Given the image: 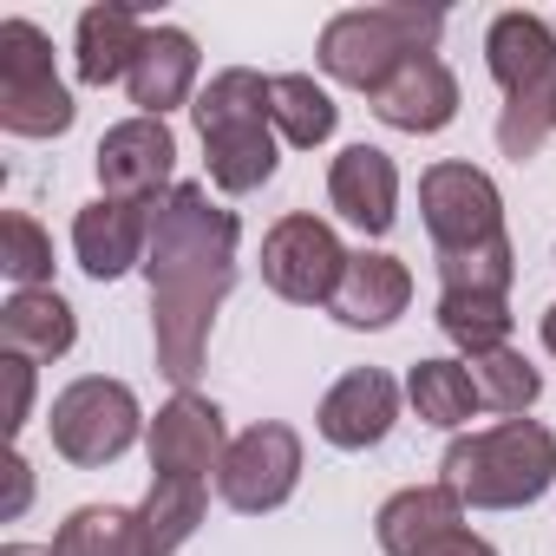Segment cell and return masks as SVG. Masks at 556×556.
<instances>
[{
  "label": "cell",
  "instance_id": "6da1fadb",
  "mask_svg": "<svg viewBox=\"0 0 556 556\" xmlns=\"http://www.w3.org/2000/svg\"><path fill=\"white\" fill-rule=\"evenodd\" d=\"M236 242L242 223L210 197V184H177L151 203V249H144V282H151V348L157 374L190 393L210 354L216 308L236 289Z\"/></svg>",
  "mask_w": 556,
  "mask_h": 556
},
{
  "label": "cell",
  "instance_id": "7a4b0ae2",
  "mask_svg": "<svg viewBox=\"0 0 556 556\" xmlns=\"http://www.w3.org/2000/svg\"><path fill=\"white\" fill-rule=\"evenodd\" d=\"M439 484L465 510H523L556 484V432L543 419H497L458 432L439 458Z\"/></svg>",
  "mask_w": 556,
  "mask_h": 556
},
{
  "label": "cell",
  "instance_id": "3957f363",
  "mask_svg": "<svg viewBox=\"0 0 556 556\" xmlns=\"http://www.w3.org/2000/svg\"><path fill=\"white\" fill-rule=\"evenodd\" d=\"M197 138H203V170L223 197H249L275 177L282 144H275V118H268V79L255 66H223L197 105Z\"/></svg>",
  "mask_w": 556,
  "mask_h": 556
},
{
  "label": "cell",
  "instance_id": "277c9868",
  "mask_svg": "<svg viewBox=\"0 0 556 556\" xmlns=\"http://www.w3.org/2000/svg\"><path fill=\"white\" fill-rule=\"evenodd\" d=\"M439 34H445V14L439 8H419V0H387V8H348L321 27L315 40V60L334 86H354V92H380L406 60L419 53H439Z\"/></svg>",
  "mask_w": 556,
  "mask_h": 556
},
{
  "label": "cell",
  "instance_id": "5b68a950",
  "mask_svg": "<svg viewBox=\"0 0 556 556\" xmlns=\"http://www.w3.org/2000/svg\"><path fill=\"white\" fill-rule=\"evenodd\" d=\"M79 105L53 66V40L34 21H0V131L14 138H60L73 131Z\"/></svg>",
  "mask_w": 556,
  "mask_h": 556
},
{
  "label": "cell",
  "instance_id": "8992f818",
  "mask_svg": "<svg viewBox=\"0 0 556 556\" xmlns=\"http://www.w3.org/2000/svg\"><path fill=\"white\" fill-rule=\"evenodd\" d=\"M47 432H53V452H60L66 465L99 471V465L125 458V452L151 432V419H144V406H138V393H131L125 380L86 374V380H73V387L53 400Z\"/></svg>",
  "mask_w": 556,
  "mask_h": 556
},
{
  "label": "cell",
  "instance_id": "52a82bcc",
  "mask_svg": "<svg viewBox=\"0 0 556 556\" xmlns=\"http://www.w3.org/2000/svg\"><path fill=\"white\" fill-rule=\"evenodd\" d=\"M348 262L354 255L341 249L334 223H321L308 210H289L262 236V282H268V295H282L295 308H328L334 289H341V275H348Z\"/></svg>",
  "mask_w": 556,
  "mask_h": 556
},
{
  "label": "cell",
  "instance_id": "ba28073f",
  "mask_svg": "<svg viewBox=\"0 0 556 556\" xmlns=\"http://www.w3.org/2000/svg\"><path fill=\"white\" fill-rule=\"evenodd\" d=\"M302 484V432L282 419H255L249 432L229 439L223 471H216V497L236 517H268L282 510Z\"/></svg>",
  "mask_w": 556,
  "mask_h": 556
},
{
  "label": "cell",
  "instance_id": "9c48e42d",
  "mask_svg": "<svg viewBox=\"0 0 556 556\" xmlns=\"http://www.w3.org/2000/svg\"><path fill=\"white\" fill-rule=\"evenodd\" d=\"M419 216H426V236L439 255H458V249H484L504 236V197L491 184V170L478 164H432L419 177Z\"/></svg>",
  "mask_w": 556,
  "mask_h": 556
},
{
  "label": "cell",
  "instance_id": "30bf717a",
  "mask_svg": "<svg viewBox=\"0 0 556 556\" xmlns=\"http://www.w3.org/2000/svg\"><path fill=\"white\" fill-rule=\"evenodd\" d=\"M92 164H99V190L118 197V203H138V210H151L157 197L177 190V184H170V170H177V138H170L164 118H118V125L99 138Z\"/></svg>",
  "mask_w": 556,
  "mask_h": 556
},
{
  "label": "cell",
  "instance_id": "8fae6325",
  "mask_svg": "<svg viewBox=\"0 0 556 556\" xmlns=\"http://www.w3.org/2000/svg\"><path fill=\"white\" fill-rule=\"evenodd\" d=\"M144 445H151V471L157 478H197V484H210V471H223V452H229L223 406L203 400L197 387L170 393V406H157Z\"/></svg>",
  "mask_w": 556,
  "mask_h": 556
},
{
  "label": "cell",
  "instance_id": "7c38bea8",
  "mask_svg": "<svg viewBox=\"0 0 556 556\" xmlns=\"http://www.w3.org/2000/svg\"><path fill=\"white\" fill-rule=\"evenodd\" d=\"M393 419H400V380H393L387 367H354V374H341V380L321 393V413H315V426H321V439H328L334 452H374V445L393 432Z\"/></svg>",
  "mask_w": 556,
  "mask_h": 556
},
{
  "label": "cell",
  "instance_id": "4fadbf2b",
  "mask_svg": "<svg viewBox=\"0 0 556 556\" xmlns=\"http://www.w3.org/2000/svg\"><path fill=\"white\" fill-rule=\"evenodd\" d=\"M144 249H151V210H138V203L92 197L73 216V255L92 282H118V275L144 268Z\"/></svg>",
  "mask_w": 556,
  "mask_h": 556
},
{
  "label": "cell",
  "instance_id": "5bb4252c",
  "mask_svg": "<svg viewBox=\"0 0 556 556\" xmlns=\"http://www.w3.org/2000/svg\"><path fill=\"white\" fill-rule=\"evenodd\" d=\"M367 105H374L380 125H393V131H406V138H432V131H445V125L458 118V79H452V66H445L439 53H419V60H406Z\"/></svg>",
  "mask_w": 556,
  "mask_h": 556
},
{
  "label": "cell",
  "instance_id": "9a60e30c",
  "mask_svg": "<svg viewBox=\"0 0 556 556\" xmlns=\"http://www.w3.org/2000/svg\"><path fill=\"white\" fill-rule=\"evenodd\" d=\"M328 203L341 210V223H354L361 236H387L400 223V164L380 144H348L328 164Z\"/></svg>",
  "mask_w": 556,
  "mask_h": 556
},
{
  "label": "cell",
  "instance_id": "2e32d148",
  "mask_svg": "<svg viewBox=\"0 0 556 556\" xmlns=\"http://www.w3.org/2000/svg\"><path fill=\"white\" fill-rule=\"evenodd\" d=\"M406 302H413V268L400 255H387V249H354L328 315L341 328H354V334H380V328H393L406 315Z\"/></svg>",
  "mask_w": 556,
  "mask_h": 556
},
{
  "label": "cell",
  "instance_id": "e0dca14e",
  "mask_svg": "<svg viewBox=\"0 0 556 556\" xmlns=\"http://www.w3.org/2000/svg\"><path fill=\"white\" fill-rule=\"evenodd\" d=\"M197 73H203L197 40H190L184 27H151L144 47H138V66H131V79H125V92H131L138 118H164V112H177V105H197V92H203Z\"/></svg>",
  "mask_w": 556,
  "mask_h": 556
},
{
  "label": "cell",
  "instance_id": "ac0fdd59",
  "mask_svg": "<svg viewBox=\"0 0 556 556\" xmlns=\"http://www.w3.org/2000/svg\"><path fill=\"white\" fill-rule=\"evenodd\" d=\"M151 21L138 8H125V0H99V8L79 14V34H73V73L79 86H125L131 66H138V47H144Z\"/></svg>",
  "mask_w": 556,
  "mask_h": 556
},
{
  "label": "cell",
  "instance_id": "d6986e66",
  "mask_svg": "<svg viewBox=\"0 0 556 556\" xmlns=\"http://www.w3.org/2000/svg\"><path fill=\"white\" fill-rule=\"evenodd\" d=\"M79 341V315L60 289H14L8 308H0V354H14V361H66Z\"/></svg>",
  "mask_w": 556,
  "mask_h": 556
},
{
  "label": "cell",
  "instance_id": "ffe728a7",
  "mask_svg": "<svg viewBox=\"0 0 556 556\" xmlns=\"http://www.w3.org/2000/svg\"><path fill=\"white\" fill-rule=\"evenodd\" d=\"M484 73L504 86V99L523 92V86L556 79V27H549L543 14H530V8L497 14V21L484 27Z\"/></svg>",
  "mask_w": 556,
  "mask_h": 556
},
{
  "label": "cell",
  "instance_id": "44dd1931",
  "mask_svg": "<svg viewBox=\"0 0 556 556\" xmlns=\"http://www.w3.org/2000/svg\"><path fill=\"white\" fill-rule=\"evenodd\" d=\"M458 523H465V504H458L445 484H406V491H393V497L380 504L374 536H380L387 556H419L426 543H439V536L458 530Z\"/></svg>",
  "mask_w": 556,
  "mask_h": 556
},
{
  "label": "cell",
  "instance_id": "7402d4cb",
  "mask_svg": "<svg viewBox=\"0 0 556 556\" xmlns=\"http://www.w3.org/2000/svg\"><path fill=\"white\" fill-rule=\"evenodd\" d=\"M268 118H275V138L295 144V151H315L334 138L341 125V105L328 86H315L308 73H275L268 79Z\"/></svg>",
  "mask_w": 556,
  "mask_h": 556
},
{
  "label": "cell",
  "instance_id": "603a6c76",
  "mask_svg": "<svg viewBox=\"0 0 556 556\" xmlns=\"http://www.w3.org/2000/svg\"><path fill=\"white\" fill-rule=\"evenodd\" d=\"M203 510H210V484H197V478H151V491L138 504V523H144L151 556H177L197 536Z\"/></svg>",
  "mask_w": 556,
  "mask_h": 556
},
{
  "label": "cell",
  "instance_id": "cb8c5ba5",
  "mask_svg": "<svg viewBox=\"0 0 556 556\" xmlns=\"http://www.w3.org/2000/svg\"><path fill=\"white\" fill-rule=\"evenodd\" d=\"M406 400H413V413H419L426 426H439V432H465L471 413H484L465 361H419V367L406 374Z\"/></svg>",
  "mask_w": 556,
  "mask_h": 556
},
{
  "label": "cell",
  "instance_id": "d4e9b609",
  "mask_svg": "<svg viewBox=\"0 0 556 556\" xmlns=\"http://www.w3.org/2000/svg\"><path fill=\"white\" fill-rule=\"evenodd\" d=\"M53 556H151V543H144L138 510H125V504H79L60 523Z\"/></svg>",
  "mask_w": 556,
  "mask_h": 556
},
{
  "label": "cell",
  "instance_id": "484cf974",
  "mask_svg": "<svg viewBox=\"0 0 556 556\" xmlns=\"http://www.w3.org/2000/svg\"><path fill=\"white\" fill-rule=\"evenodd\" d=\"M510 328H517V315H510L504 295H439V334H445L465 361L510 348Z\"/></svg>",
  "mask_w": 556,
  "mask_h": 556
},
{
  "label": "cell",
  "instance_id": "4316f807",
  "mask_svg": "<svg viewBox=\"0 0 556 556\" xmlns=\"http://www.w3.org/2000/svg\"><path fill=\"white\" fill-rule=\"evenodd\" d=\"M465 367H471L478 406H484V413H497V419H530V406L543 400V374H536L517 348L478 354V361H465Z\"/></svg>",
  "mask_w": 556,
  "mask_h": 556
},
{
  "label": "cell",
  "instance_id": "83f0119b",
  "mask_svg": "<svg viewBox=\"0 0 556 556\" xmlns=\"http://www.w3.org/2000/svg\"><path fill=\"white\" fill-rule=\"evenodd\" d=\"M549 131H556V79L523 86V92L504 99V112H497V151L510 164H530L549 144Z\"/></svg>",
  "mask_w": 556,
  "mask_h": 556
},
{
  "label": "cell",
  "instance_id": "f1b7e54d",
  "mask_svg": "<svg viewBox=\"0 0 556 556\" xmlns=\"http://www.w3.org/2000/svg\"><path fill=\"white\" fill-rule=\"evenodd\" d=\"M439 282H445V295H504L510 302V282H517V249H510V236H497L484 249L439 255Z\"/></svg>",
  "mask_w": 556,
  "mask_h": 556
},
{
  "label": "cell",
  "instance_id": "f546056e",
  "mask_svg": "<svg viewBox=\"0 0 556 556\" xmlns=\"http://www.w3.org/2000/svg\"><path fill=\"white\" fill-rule=\"evenodd\" d=\"M0 275L14 289H53V236L27 210L0 216Z\"/></svg>",
  "mask_w": 556,
  "mask_h": 556
},
{
  "label": "cell",
  "instance_id": "4dcf8cb0",
  "mask_svg": "<svg viewBox=\"0 0 556 556\" xmlns=\"http://www.w3.org/2000/svg\"><path fill=\"white\" fill-rule=\"evenodd\" d=\"M0 374H8V432H27V419H34V361L0 354Z\"/></svg>",
  "mask_w": 556,
  "mask_h": 556
},
{
  "label": "cell",
  "instance_id": "1f68e13d",
  "mask_svg": "<svg viewBox=\"0 0 556 556\" xmlns=\"http://www.w3.org/2000/svg\"><path fill=\"white\" fill-rule=\"evenodd\" d=\"M419 556H497V549H491V543H484L478 530H465V523H458V530H445L439 543H426Z\"/></svg>",
  "mask_w": 556,
  "mask_h": 556
},
{
  "label": "cell",
  "instance_id": "d6a6232c",
  "mask_svg": "<svg viewBox=\"0 0 556 556\" xmlns=\"http://www.w3.org/2000/svg\"><path fill=\"white\" fill-rule=\"evenodd\" d=\"M27 497H34V471H27V458L14 452V458H8V504H0V517H21Z\"/></svg>",
  "mask_w": 556,
  "mask_h": 556
},
{
  "label": "cell",
  "instance_id": "836d02e7",
  "mask_svg": "<svg viewBox=\"0 0 556 556\" xmlns=\"http://www.w3.org/2000/svg\"><path fill=\"white\" fill-rule=\"evenodd\" d=\"M543 354H549V361H556V302H549V308H543Z\"/></svg>",
  "mask_w": 556,
  "mask_h": 556
},
{
  "label": "cell",
  "instance_id": "e575fe53",
  "mask_svg": "<svg viewBox=\"0 0 556 556\" xmlns=\"http://www.w3.org/2000/svg\"><path fill=\"white\" fill-rule=\"evenodd\" d=\"M0 556H53V549H40V543H8Z\"/></svg>",
  "mask_w": 556,
  "mask_h": 556
}]
</instances>
